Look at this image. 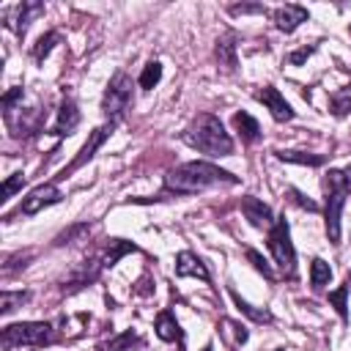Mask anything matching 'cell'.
<instances>
[{
	"mask_svg": "<svg viewBox=\"0 0 351 351\" xmlns=\"http://www.w3.org/2000/svg\"><path fill=\"white\" fill-rule=\"evenodd\" d=\"M239 178L211 162H184L165 176V189L176 195H197L217 184H236Z\"/></svg>",
	"mask_w": 351,
	"mask_h": 351,
	"instance_id": "1",
	"label": "cell"
},
{
	"mask_svg": "<svg viewBox=\"0 0 351 351\" xmlns=\"http://www.w3.org/2000/svg\"><path fill=\"white\" fill-rule=\"evenodd\" d=\"M184 143L197 148L200 154H208L214 159L219 156H230L233 154V140L225 132L222 121L211 112H200L186 129H184Z\"/></svg>",
	"mask_w": 351,
	"mask_h": 351,
	"instance_id": "2",
	"label": "cell"
},
{
	"mask_svg": "<svg viewBox=\"0 0 351 351\" xmlns=\"http://www.w3.org/2000/svg\"><path fill=\"white\" fill-rule=\"evenodd\" d=\"M324 189H326V236L332 244H340V211L348 197V176L346 170H329L324 176Z\"/></svg>",
	"mask_w": 351,
	"mask_h": 351,
	"instance_id": "3",
	"label": "cell"
},
{
	"mask_svg": "<svg viewBox=\"0 0 351 351\" xmlns=\"http://www.w3.org/2000/svg\"><path fill=\"white\" fill-rule=\"evenodd\" d=\"M55 340V329L47 321H22V324H8L3 326L0 346L3 351H11L16 346H44Z\"/></svg>",
	"mask_w": 351,
	"mask_h": 351,
	"instance_id": "4",
	"label": "cell"
},
{
	"mask_svg": "<svg viewBox=\"0 0 351 351\" xmlns=\"http://www.w3.org/2000/svg\"><path fill=\"white\" fill-rule=\"evenodd\" d=\"M132 96H134L132 77L123 74V71H115L112 80H110L107 88H104V96H101V112L107 115V121L118 123V121L123 118V112L129 110Z\"/></svg>",
	"mask_w": 351,
	"mask_h": 351,
	"instance_id": "5",
	"label": "cell"
},
{
	"mask_svg": "<svg viewBox=\"0 0 351 351\" xmlns=\"http://www.w3.org/2000/svg\"><path fill=\"white\" fill-rule=\"evenodd\" d=\"M269 250L274 255V263L282 269L285 277L296 274V250L291 244V228L285 222V217H277L274 225L269 228Z\"/></svg>",
	"mask_w": 351,
	"mask_h": 351,
	"instance_id": "6",
	"label": "cell"
},
{
	"mask_svg": "<svg viewBox=\"0 0 351 351\" xmlns=\"http://www.w3.org/2000/svg\"><path fill=\"white\" fill-rule=\"evenodd\" d=\"M60 200H63V192H60L55 184H41V186L30 189L27 197H22L16 214H27V217H30V214H38V211L47 208V206L60 203Z\"/></svg>",
	"mask_w": 351,
	"mask_h": 351,
	"instance_id": "7",
	"label": "cell"
},
{
	"mask_svg": "<svg viewBox=\"0 0 351 351\" xmlns=\"http://www.w3.org/2000/svg\"><path fill=\"white\" fill-rule=\"evenodd\" d=\"M112 129H115V123H112V121H107L104 126L93 129V132H90V137H88V143L82 145V151H80V154L71 159V165H69V167H63V170H60V176H58V178H66V176H71V173H74V170H80V167H82L88 159H93L96 148H99V145H101V143H104V140L112 134Z\"/></svg>",
	"mask_w": 351,
	"mask_h": 351,
	"instance_id": "8",
	"label": "cell"
},
{
	"mask_svg": "<svg viewBox=\"0 0 351 351\" xmlns=\"http://www.w3.org/2000/svg\"><path fill=\"white\" fill-rule=\"evenodd\" d=\"M255 99L258 101H263L266 107H269V112H271V118L274 121H291L293 118V110H291V104L282 99V93L277 90V88H271V85H263L258 93H255Z\"/></svg>",
	"mask_w": 351,
	"mask_h": 351,
	"instance_id": "9",
	"label": "cell"
},
{
	"mask_svg": "<svg viewBox=\"0 0 351 351\" xmlns=\"http://www.w3.org/2000/svg\"><path fill=\"white\" fill-rule=\"evenodd\" d=\"M241 211H244V217L250 219V225L252 228H271L274 225V214H271V208L263 203V200H258V197H252V195H247V197H241Z\"/></svg>",
	"mask_w": 351,
	"mask_h": 351,
	"instance_id": "10",
	"label": "cell"
},
{
	"mask_svg": "<svg viewBox=\"0 0 351 351\" xmlns=\"http://www.w3.org/2000/svg\"><path fill=\"white\" fill-rule=\"evenodd\" d=\"M307 8L304 5H296V3H285L282 8H277L274 11V25H277V30H282V33H293L302 22H307Z\"/></svg>",
	"mask_w": 351,
	"mask_h": 351,
	"instance_id": "11",
	"label": "cell"
},
{
	"mask_svg": "<svg viewBox=\"0 0 351 351\" xmlns=\"http://www.w3.org/2000/svg\"><path fill=\"white\" fill-rule=\"evenodd\" d=\"M77 123H80V110H77V104H74L71 99H63L60 107H58V118H55V123H52V134H58V137L71 134V132L77 129Z\"/></svg>",
	"mask_w": 351,
	"mask_h": 351,
	"instance_id": "12",
	"label": "cell"
},
{
	"mask_svg": "<svg viewBox=\"0 0 351 351\" xmlns=\"http://www.w3.org/2000/svg\"><path fill=\"white\" fill-rule=\"evenodd\" d=\"M176 274L178 277H200V280H208V269H206V263L195 252H178L176 255Z\"/></svg>",
	"mask_w": 351,
	"mask_h": 351,
	"instance_id": "13",
	"label": "cell"
},
{
	"mask_svg": "<svg viewBox=\"0 0 351 351\" xmlns=\"http://www.w3.org/2000/svg\"><path fill=\"white\" fill-rule=\"evenodd\" d=\"M38 14H44V5H41V3H22V5L14 8V19H11L8 25H11L19 36H25V30L30 27V22H33Z\"/></svg>",
	"mask_w": 351,
	"mask_h": 351,
	"instance_id": "14",
	"label": "cell"
},
{
	"mask_svg": "<svg viewBox=\"0 0 351 351\" xmlns=\"http://www.w3.org/2000/svg\"><path fill=\"white\" fill-rule=\"evenodd\" d=\"M214 55H217V60H219V66L225 69V71H233L236 69V36L233 33H228V36H222V38H217V47H214Z\"/></svg>",
	"mask_w": 351,
	"mask_h": 351,
	"instance_id": "15",
	"label": "cell"
},
{
	"mask_svg": "<svg viewBox=\"0 0 351 351\" xmlns=\"http://www.w3.org/2000/svg\"><path fill=\"white\" fill-rule=\"evenodd\" d=\"M99 269H101V263H96V261H85V263H82L77 271H71V274H69V280L63 282V288L69 285V291H74V288H82V285H88L90 280H96Z\"/></svg>",
	"mask_w": 351,
	"mask_h": 351,
	"instance_id": "16",
	"label": "cell"
},
{
	"mask_svg": "<svg viewBox=\"0 0 351 351\" xmlns=\"http://www.w3.org/2000/svg\"><path fill=\"white\" fill-rule=\"evenodd\" d=\"M233 123H236V129H239V134H241L244 143H255V140L261 137V126H258V121H255L252 115L236 112V115H233Z\"/></svg>",
	"mask_w": 351,
	"mask_h": 351,
	"instance_id": "17",
	"label": "cell"
},
{
	"mask_svg": "<svg viewBox=\"0 0 351 351\" xmlns=\"http://www.w3.org/2000/svg\"><path fill=\"white\" fill-rule=\"evenodd\" d=\"M274 156L280 162H293V165H307V167H318L326 162L321 154H304V151H274Z\"/></svg>",
	"mask_w": 351,
	"mask_h": 351,
	"instance_id": "18",
	"label": "cell"
},
{
	"mask_svg": "<svg viewBox=\"0 0 351 351\" xmlns=\"http://www.w3.org/2000/svg\"><path fill=\"white\" fill-rule=\"evenodd\" d=\"M137 247L132 244V241H123V239H110V244H107V252H104V258H101V266H115L126 252H134Z\"/></svg>",
	"mask_w": 351,
	"mask_h": 351,
	"instance_id": "19",
	"label": "cell"
},
{
	"mask_svg": "<svg viewBox=\"0 0 351 351\" xmlns=\"http://www.w3.org/2000/svg\"><path fill=\"white\" fill-rule=\"evenodd\" d=\"M156 335L162 337V340H176V337H181V329H178V321H176V315L173 313H159L156 315Z\"/></svg>",
	"mask_w": 351,
	"mask_h": 351,
	"instance_id": "20",
	"label": "cell"
},
{
	"mask_svg": "<svg viewBox=\"0 0 351 351\" xmlns=\"http://www.w3.org/2000/svg\"><path fill=\"white\" fill-rule=\"evenodd\" d=\"M329 280H332L329 263H326L324 258H313V263H310V285H313V288H324Z\"/></svg>",
	"mask_w": 351,
	"mask_h": 351,
	"instance_id": "21",
	"label": "cell"
},
{
	"mask_svg": "<svg viewBox=\"0 0 351 351\" xmlns=\"http://www.w3.org/2000/svg\"><path fill=\"white\" fill-rule=\"evenodd\" d=\"M27 299H30V291H3V293H0V313L8 315V313H14L16 307H22Z\"/></svg>",
	"mask_w": 351,
	"mask_h": 351,
	"instance_id": "22",
	"label": "cell"
},
{
	"mask_svg": "<svg viewBox=\"0 0 351 351\" xmlns=\"http://www.w3.org/2000/svg\"><path fill=\"white\" fill-rule=\"evenodd\" d=\"M230 296H233V302H236V307L244 313V315H250L252 321H258V324H271V313L269 310H258V307H252L250 302H244L236 291H230Z\"/></svg>",
	"mask_w": 351,
	"mask_h": 351,
	"instance_id": "23",
	"label": "cell"
},
{
	"mask_svg": "<svg viewBox=\"0 0 351 351\" xmlns=\"http://www.w3.org/2000/svg\"><path fill=\"white\" fill-rule=\"evenodd\" d=\"M58 41H60V36H58L55 30L44 33V36H41V38L36 41V47H33V60H36V63H41V60H44V58H47V55L52 52V47H55Z\"/></svg>",
	"mask_w": 351,
	"mask_h": 351,
	"instance_id": "24",
	"label": "cell"
},
{
	"mask_svg": "<svg viewBox=\"0 0 351 351\" xmlns=\"http://www.w3.org/2000/svg\"><path fill=\"white\" fill-rule=\"evenodd\" d=\"M159 80H162V63H156V60H151V63H145L143 66V74H140V88H145V90H151V88H156L159 85Z\"/></svg>",
	"mask_w": 351,
	"mask_h": 351,
	"instance_id": "25",
	"label": "cell"
},
{
	"mask_svg": "<svg viewBox=\"0 0 351 351\" xmlns=\"http://www.w3.org/2000/svg\"><path fill=\"white\" fill-rule=\"evenodd\" d=\"M134 343H140V337H137L132 329H126L123 335H118L115 340H110V343L104 346V351H126V348L134 346Z\"/></svg>",
	"mask_w": 351,
	"mask_h": 351,
	"instance_id": "26",
	"label": "cell"
},
{
	"mask_svg": "<svg viewBox=\"0 0 351 351\" xmlns=\"http://www.w3.org/2000/svg\"><path fill=\"white\" fill-rule=\"evenodd\" d=\"M346 296H348V282H346V285H340L335 293H329V302L335 304V310L340 313V318H343V321H348V304H346Z\"/></svg>",
	"mask_w": 351,
	"mask_h": 351,
	"instance_id": "27",
	"label": "cell"
},
{
	"mask_svg": "<svg viewBox=\"0 0 351 351\" xmlns=\"http://www.w3.org/2000/svg\"><path fill=\"white\" fill-rule=\"evenodd\" d=\"M247 261H250V263H252V266H255V269H258V271H261L266 280H274V271H271L269 261H266V258H263L258 250H247Z\"/></svg>",
	"mask_w": 351,
	"mask_h": 351,
	"instance_id": "28",
	"label": "cell"
},
{
	"mask_svg": "<svg viewBox=\"0 0 351 351\" xmlns=\"http://www.w3.org/2000/svg\"><path fill=\"white\" fill-rule=\"evenodd\" d=\"M348 110H351V88L340 90V93H332V112L335 115H346Z\"/></svg>",
	"mask_w": 351,
	"mask_h": 351,
	"instance_id": "29",
	"label": "cell"
},
{
	"mask_svg": "<svg viewBox=\"0 0 351 351\" xmlns=\"http://www.w3.org/2000/svg\"><path fill=\"white\" fill-rule=\"evenodd\" d=\"M22 184H25V176H22V173H14V176H8V178L3 181V186H0V195H3L0 200H8V197L16 192V189H22Z\"/></svg>",
	"mask_w": 351,
	"mask_h": 351,
	"instance_id": "30",
	"label": "cell"
},
{
	"mask_svg": "<svg viewBox=\"0 0 351 351\" xmlns=\"http://www.w3.org/2000/svg\"><path fill=\"white\" fill-rule=\"evenodd\" d=\"M16 104H22V88H11L8 93H3V110H16Z\"/></svg>",
	"mask_w": 351,
	"mask_h": 351,
	"instance_id": "31",
	"label": "cell"
},
{
	"mask_svg": "<svg viewBox=\"0 0 351 351\" xmlns=\"http://www.w3.org/2000/svg\"><path fill=\"white\" fill-rule=\"evenodd\" d=\"M288 195H291V200H293V203H296L299 208H307V211H318V203H315V200H310V197H304L302 192H296V189H291Z\"/></svg>",
	"mask_w": 351,
	"mask_h": 351,
	"instance_id": "32",
	"label": "cell"
},
{
	"mask_svg": "<svg viewBox=\"0 0 351 351\" xmlns=\"http://www.w3.org/2000/svg\"><path fill=\"white\" fill-rule=\"evenodd\" d=\"M313 52H315V47H302V49H296V52L288 55V63H291V66H299V63H304Z\"/></svg>",
	"mask_w": 351,
	"mask_h": 351,
	"instance_id": "33",
	"label": "cell"
},
{
	"mask_svg": "<svg viewBox=\"0 0 351 351\" xmlns=\"http://www.w3.org/2000/svg\"><path fill=\"white\" fill-rule=\"evenodd\" d=\"M230 14H266L263 5H230Z\"/></svg>",
	"mask_w": 351,
	"mask_h": 351,
	"instance_id": "34",
	"label": "cell"
},
{
	"mask_svg": "<svg viewBox=\"0 0 351 351\" xmlns=\"http://www.w3.org/2000/svg\"><path fill=\"white\" fill-rule=\"evenodd\" d=\"M225 326L230 329V335H233V340H236V343H244V340H247V332H244V329H239L233 321H225Z\"/></svg>",
	"mask_w": 351,
	"mask_h": 351,
	"instance_id": "35",
	"label": "cell"
},
{
	"mask_svg": "<svg viewBox=\"0 0 351 351\" xmlns=\"http://www.w3.org/2000/svg\"><path fill=\"white\" fill-rule=\"evenodd\" d=\"M346 176H348V186H351V167H348V170H346Z\"/></svg>",
	"mask_w": 351,
	"mask_h": 351,
	"instance_id": "36",
	"label": "cell"
},
{
	"mask_svg": "<svg viewBox=\"0 0 351 351\" xmlns=\"http://www.w3.org/2000/svg\"><path fill=\"white\" fill-rule=\"evenodd\" d=\"M203 351H211V346H206V348H203Z\"/></svg>",
	"mask_w": 351,
	"mask_h": 351,
	"instance_id": "37",
	"label": "cell"
},
{
	"mask_svg": "<svg viewBox=\"0 0 351 351\" xmlns=\"http://www.w3.org/2000/svg\"><path fill=\"white\" fill-rule=\"evenodd\" d=\"M348 33H351V27H348Z\"/></svg>",
	"mask_w": 351,
	"mask_h": 351,
	"instance_id": "38",
	"label": "cell"
}]
</instances>
